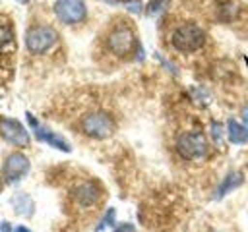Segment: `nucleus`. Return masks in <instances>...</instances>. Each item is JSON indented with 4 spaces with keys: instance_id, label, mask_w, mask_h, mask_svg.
<instances>
[{
    "instance_id": "9d476101",
    "label": "nucleus",
    "mask_w": 248,
    "mask_h": 232,
    "mask_svg": "<svg viewBox=\"0 0 248 232\" xmlns=\"http://www.w3.org/2000/svg\"><path fill=\"white\" fill-rule=\"evenodd\" d=\"M74 197L78 203L81 205H93L97 199H99V189L93 186V184H79L76 189H74Z\"/></svg>"
},
{
    "instance_id": "f257e3e1",
    "label": "nucleus",
    "mask_w": 248,
    "mask_h": 232,
    "mask_svg": "<svg viewBox=\"0 0 248 232\" xmlns=\"http://www.w3.org/2000/svg\"><path fill=\"white\" fill-rule=\"evenodd\" d=\"M107 46L116 56H128L136 46V35L134 29L128 23H118L110 29L107 37Z\"/></svg>"
},
{
    "instance_id": "9b49d317",
    "label": "nucleus",
    "mask_w": 248,
    "mask_h": 232,
    "mask_svg": "<svg viewBox=\"0 0 248 232\" xmlns=\"http://www.w3.org/2000/svg\"><path fill=\"white\" fill-rule=\"evenodd\" d=\"M227 133H229V139L232 143H246L248 141V128L242 126V124H238L236 120H229Z\"/></svg>"
},
{
    "instance_id": "0eeeda50",
    "label": "nucleus",
    "mask_w": 248,
    "mask_h": 232,
    "mask_svg": "<svg viewBox=\"0 0 248 232\" xmlns=\"http://www.w3.org/2000/svg\"><path fill=\"white\" fill-rule=\"evenodd\" d=\"M29 170V159L21 153H12L4 162V178L8 184L19 182Z\"/></svg>"
},
{
    "instance_id": "2eb2a0df",
    "label": "nucleus",
    "mask_w": 248,
    "mask_h": 232,
    "mask_svg": "<svg viewBox=\"0 0 248 232\" xmlns=\"http://www.w3.org/2000/svg\"><path fill=\"white\" fill-rule=\"evenodd\" d=\"M112 222H114V209H108V213H107L105 220L97 226V230H101V228H105V226H108V224H112Z\"/></svg>"
},
{
    "instance_id": "6e6552de",
    "label": "nucleus",
    "mask_w": 248,
    "mask_h": 232,
    "mask_svg": "<svg viewBox=\"0 0 248 232\" xmlns=\"http://www.w3.org/2000/svg\"><path fill=\"white\" fill-rule=\"evenodd\" d=\"M0 135L4 139H8L10 143L16 145H27L29 143V133L25 131V128L12 118H2L0 120Z\"/></svg>"
},
{
    "instance_id": "f3484780",
    "label": "nucleus",
    "mask_w": 248,
    "mask_h": 232,
    "mask_svg": "<svg viewBox=\"0 0 248 232\" xmlns=\"http://www.w3.org/2000/svg\"><path fill=\"white\" fill-rule=\"evenodd\" d=\"M242 120H244V124L248 126V106L242 108Z\"/></svg>"
},
{
    "instance_id": "aec40b11",
    "label": "nucleus",
    "mask_w": 248,
    "mask_h": 232,
    "mask_svg": "<svg viewBox=\"0 0 248 232\" xmlns=\"http://www.w3.org/2000/svg\"><path fill=\"white\" fill-rule=\"evenodd\" d=\"M17 2H27V0H17Z\"/></svg>"
},
{
    "instance_id": "6ab92c4d",
    "label": "nucleus",
    "mask_w": 248,
    "mask_h": 232,
    "mask_svg": "<svg viewBox=\"0 0 248 232\" xmlns=\"http://www.w3.org/2000/svg\"><path fill=\"white\" fill-rule=\"evenodd\" d=\"M2 230L8 232V230H10V224H8V222H2Z\"/></svg>"
},
{
    "instance_id": "39448f33",
    "label": "nucleus",
    "mask_w": 248,
    "mask_h": 232,
    "mask_svg": "<svg viewBox=\"0 0 248 232\" xmlns=\"http://www.w3.org/2000/svg\"><path fill=\"white\" fill-rule=\"evenodd\" d=\"M56 43V31L52 27L37 25L31 27L25 35V44L31 52H46Z\"/></svg>"
},
{
    "instance_id": "a211bd4d",
    "label": "nucleus",
    "mask_w": 248,
    "mask_h": 232,
    "mask_svg": "<svg viewBox=\"0 0 248 232\" xmlns=\"http://www.w3.org/2000/svg\"><path fill=\"white\" fill-rule=\"evenodd\" d=\"M16 232H31V230L25 228V226H16Z\"/></svg>"
},
{
    "instance_id": "f03ea898",
    "label": "nucleus",
    "mask_w": 248,
    "mask_h": 232,
    "mask_svg": "<svg viewBox=\"0 0 248 232\" xmlns=\"http://www.w3.org/2000/svg\"><path fill=\"white\" fill-rule=\"evenodd\" d=\"M203 41H205V35L196 23H184L172 33V44L182 52L198 50L203 44Z\"/></svg>"
},
{
    "instance_id": "4468645a",
    "label": "nucleus",
    "mask_w": 248,
    "mask_h": 232,
    "mask_svg": "<svg viewBox=\"0 0 248 232\" xmlns=\"http://www.w3.org/2000/svg\"><path fill=\"white\" fill-rule=\"evenodd\" d=\"M14 48V33L8 25H0V52H8Z\"/></svg>"
},
{
    "instance_id": "1a4fd4ad",
    "label": "nucleus",
    "mask_w": 248,
    "mask_h": 232,
    "mask_svg": "<svg viewBox=\"0 0 248 232\" xmlns=\"http://www.w3.org/2000/svg\"><path fill=\"white\" fill-rule=\"evenodd\" d=\"M27 120H29V124L33 126V130H35V135H37V139H41V141H46L48 145H52V147H56V149H60V151H70V145L60 137V135H56V133H52L50 130H46V128H41L39 126V122L27 112Z\"/></svg>"
},
{
    "instance_id": "412c9836",
    "label": "nucleus",
    "mask_w": 248,
    "mask_h": 232,
    "mask_svg": "<svg viewBox=\"0 0 248 232\" xmlns=\"http://www.w3.org/2000/svg\"><path fill=\"white\" fill-rule=\"evenodd\" d=\"M0 188H2V182H0Z\"/></svg>"
},
{
    "instance_id": "f8f14e48",
    "label": "nucleus",
    "mask_w": 248,
    "mask_h": 232,
    "mask_svg": "<svg viewBox=\"0 0 248 232\" xmlns=\"http://www.w3.org/2000/svg\"><path fill=\"white\" fill-rule=\"evenodd\" d=\"M242 174L238 172V170H231L229 174H227V178L223 180V184H221V188H219V191H217V197H223L225 193H229V191H232L234 188H238L240 184H242Z\"/></svg>"
},
{
    "instance_id": "20e7f679",
    "label": "nucleus",
    "mask_w": 248,
    "mask_h": 232,
    "mask_svg": "<svg viewBox=\"0 0 248 232\" xmlns=\"http://www.w3.org/2000/svg\"><path fill=\"white\" fill-rule=\"evenodd\" d=\"M81 130L95 139H105L114 131V122L108 114L105 112H91L87 116H83L81 120Z\"/></svg>"
},
{
    "instance_id": "dca6fc26",
    "label": "nucleus",
    "mask_w": 248,
    "mask_h": 232,
    "mask_svg": "<svg viewBox=\"0 0 248 232\" xmlns=\"http://www.w3.org/2000/svg\"><path fill=\"white\" fill-rule=\"evenodd\" d=\"M116 232H134V226L132 224H120V226H116Z\"/></svg>"
},
{
    "instance_id": "423d86ee",
    "label": "nucleus",
    "mask_w": 248,
    "mask_h": 232,
    "mask_svg": "<svg viewBox=\"0 0 248 232\" xmlns=\"http://www.w3.org/2000/svg\"><path fill=\"white\" fill-rule=\"evenodd\" d=\"M54 14L64 23H78L85 17L87 10L81 0H58L54 4Z\"/></svg>"
},
{
    "instance_id": "7ed1b4c3",
    "label": "nucleus",
    "mask_w": 248,
    "mask_h": 232,
    "mask_svg": "<svg viewBox=\"0 0 248 232\" xmlns=\"http://www.w3.org/2000/svg\"><path fill=\"white\" fill-rule=\"evenodd\" d=\"M176 151L182 159L188 160H198L203 159L207 153V141L202 133L198 131H186L176 139Z\"/></svg>"
},
{
    "instance_id": "ddd939ff",
    "label": "nucleus",
    "mask_w": 248,
    "mask_h": 232,
    "mask_svg": "<svg viewBox=\"0 0 248 232\" xmlns=\"http://www.w3.org/2000/svg\"><path fill=\"white\" fill-rule=\"evenodd\" d=\"M14 207H16V211L19 215H31L33 213V201L27 195H23V193L14 197Z\"/></svg>"
}]
</instances>
